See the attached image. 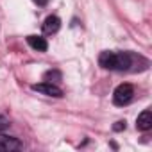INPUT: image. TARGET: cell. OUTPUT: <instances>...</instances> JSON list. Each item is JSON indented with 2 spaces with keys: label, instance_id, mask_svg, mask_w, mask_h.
<instances>
[{
  "label": "cell",
  "instance_id": "6da1fadb",
  "mask_svg": "<svg viewBox=\"0 0 152 152\" xmlns=\"http://www.w3.org/2000/svg\"><path fill=\"white\" fill-rule=\"evenodd\" d=\"M132 95H134V88H132V84L124 83V84H120V86L115 90V93H113V102H115L116 106H125V104L131 102Z\"/></svg>",
  "mask_w": 152,
  "mask_h": 152
},
{
  "label": "cell",
  "instance_id": "7a4b0ae2",
  "mask_svg": "<svg viewBox=\"0 0 152 152\" xmlns=\"http://www.w3.org/2000/svg\"><path fill=\"white\" fill-rule=\"evenodd\" d=\"M34 91H38V93H43V95H47V97H63V90L59 88V86H56V84H52V83H39V84H32L31 86Z\"/></svg>",
  "mask_w": 152,
  "mask_h": 152
},
{
  "label": "cell",
  "instance_id": "3957f363",
  "mask_svg": "<svg viewBox=\"0 0 152 152\" xmlns=\"http://www.w3.org/2000/svg\"><path fill=\"white\" fill-rule=\"evenodd\" d=\"M18 148H22V143L16 138L0 134V152H11V150H18Z\"/></svg>",
  "mask_w": 152,
  "mask_h": 152
},
{
  "label": "cell",
  "instance_id": "277c9868",
  "mask_svg": "<svg viewBox=\"0 0 152 152\" xmlns=\"http://www.w3.org/2000/svg\"><path fill=\"white\" fill-rule=\"evenodd\" d=\"M59 27H61V20H59V16H56V15H50V16H47L45 18V22H43V32L45 34H56L57 31H59Z\"/></svg>",
  "mask_w": 152,
  "mask_h": 152
},
{
  "label": "cell",
  "instance_id": "5b68a950",
  "mask_svg": "<svg viewBox=\"0 0 152 152\" xmlns=\"http://www.w3.org/2000/svg\"><path fill=\"white\" fill-rule=\"evenodd\" d=\"M99 63H100V66H102V68L115 70V66H116V52L104 50V52L99 56Z\"/></svg>",
  "mask_w": 152,
  "mask_h": 152
},
{
  "label": "cell",
  "instance_id": "8992f818",
  "mask_svg": "<svg viewBox=\"0 0 152 152\" xmlns=\"http://www.w3.org/2000/svg\"><path fill=\"white\" fill-rule=\"evenodd\" d=\"M136 127L140 131H148L152 127V111L150 109H145V111L140 113V116L136 120Z\"/></svg>",
  "mask_w": 152,
  "mask_h": 152
},
{
  "label": "cell",
  "instance_id": "52a82bcc",
  "mask_svg": "<svg viewBox=\"0 0 152 152\" xmlns=\"http://www.w3.org/2000/svg\"><path fill=\"white\" fill-rule=\"evenodd\" d=\"M27 43H29L34 50H38V52H45V50L48 48V43H47V39H45L43 36H29V38H27Z\"/></svg>",
  "mask_w": 152,
  "mask_h": 152
},
{
  "label": "cell",
  "instance_id": "ba28073f",
  "mask_svg": "<svg viewBox=\"0 0 152 152\" xmlns=\"http://www.w3.org/2000/svg\"><path fill=\"white\" fill-rule=\"evenodd\" d=\"M131 63H132L131 54H127V52H118V54H116V66H115V70H127V68L131 66Z\"/></svg>",
  "mask_w": 152,
  "mask_h": 152
},
{
  "label": "cell",
  "instance_id": "9c48e42d",
  "mask_svg": "<svg viewBox=\"0 0 152 152\" xmlns=\"http://www.w3.org/2000/svg\"><path fill=\"white\" fill-rule=\"evenodd\" d=\"M43 79H45L47 83H52V81H61V72H57V70H48V72H45Z\"/></svg>",
  "mask_w": 152,
  "mask_h": 152
},
{
  "label": "cell",
  "instance_id": "30bf717a",
  "mask_svg": "<svg viewBox=\"0 0 152 152\" xmlns=\"http://www.w3.org/2000/svg\"><path fill=\"white\" fill-rule=\"evenodd\" d=\"M7 127H9V120H7L6 116H0V132L6 131Z\"/></svg>",
  "mask_w": 152,
  "mask_h": 152
},
{
  "label": "cell",
  "instance_id": "8fae6325",
  "mask_svg": "<svg viewBox=\"0 0 152 152\" xmlns=\"http://www.w3.org/2000/svg\"><path fill=\"white\" fill-rule=\"evenodd\" d=\"M124 129H125V120L124 122H116V125H113V131H116V132H120Z\"/></svg>",
  "mask_w": 152,
  "mask_h": 152
},
{
  "label": "cell",
  "instance_id": "7c38bea8",
  "mask_svg": "<svg viewBox=\"0 0 152 152\" xmlns=\"http://www.w3.org/2000/svg\"><path fill=\"white\" fill-rule=\"evenodd\" d=\"M34 2H38V4H41V6H43V4H47V0H34Z\"/></svg>",
  "mask_w": 152,
  "mask_h": 152
}]
</instances>
